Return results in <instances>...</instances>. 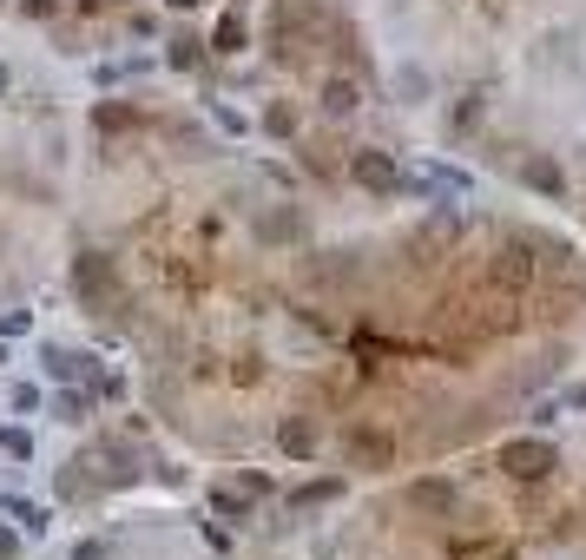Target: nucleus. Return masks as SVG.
Returning <instances> with one entry per match:
<instances>
[{"label":"nucleus","mask_w":586,"mask_h":560,"mask_svg":"<svg viewBox=\"0 0 586 560\" xmlns=\"http://www.w3.org/2000/svg\"><path fill=\"white\" fill-rule=\"evenodd\" d=\"M40 363H47L53 383H93V389H99V369H93V356H86V350H60V343H53Z\"/></svg>","instance_id":"3"},{"label":"nucleus","mask_w":586,"mask_h":560,"mask_svg":"<svg viewBox=\"0 0 586 560\" xmlns=\"http://www.w3.org/2000/svg\"><path fill=\"white\" fill-rule=\"evenodd\" d=\"M277 442H284V455H310V448H317V429L303 416H284L277 422Z\"/></svg>","instance_id":"6"},{"label":"nucleus","mask_w":586,"mask_h":560,"mask_svg":"<svg viewBox=\"0 0 586 560\" xmlns=\"http://www.w3.org/2000/svg\"><path fill=\"white\" fill-rule=\"evenodd\" d=\"M238 488H244V495H270V475H257V468H244V475H238Z\"/></svg>","instance_id":"19"},{"label":"nucleus","mask_w":586,"mask_h":560,"mask_svg":"<svg viewBox=\"0 0 586 560\" xmlns=\"http://www.w3.org/2000/svg\"><path fill=\"white\" fill-rule=\"evenodd\" d=\"M53 416H60V422H86V396H80V389L53 396Z\"/></svg>","instance_id":"12"},{"label":"nucleus","mask_w":586,"mask_h":560,"mask_svg":"<svg viewBox=\"0 0 586 560\" xmlns=\"http://www.w3.org/2000/svg\"><path fill=\"white\" fill-rule=\"evenodd\" d=\"M389 455H396V448H389V435H376V429H356V435H349V462H356V468H382Z\"/></svg>","instance_id":"5"},{"label":"nucleus","mask_w":586,"mask_h":560,"mask_svg":"<svg viewBox=\"0 0 586 560\" xmlns=\"http://www.w3.org/2000/svg\"><path fill=\"white\" fill-rule=\"evenodd\" d=\"M172 7H198V0H172Z\"/></svg>","instance_id":"24"},{"label":"nucleus","mask_w":586,"mask_h":560,"mask_svg":"<svg viewBox=\"0 0 586 560\" xmlns=\"http://www.w3.org/2000/svg\"><path fill=\"white\" fill-rule=\"evenodd\" d=\"M211 508H218L224 521H238V514L251 508V495H244V488H218V495H211Z\"/></svg>","instance_id":"11"},{"label":"nucleus","mask_w":586,"mask_h":560,"mask_svg":"<svg viewBox=\"0 0 586 560\" xmlns=\"http://www.w3.org/2000/svg\"><path fill=\"white\" fill-rule=\"evenodd\" d=\"M415 508H448V488L442 481H422V488H415Z\"/></svg>","instance_id":"16"},{"label":"nucleus","mask_w":586,"mask_h":560,"mask_svg":"<svg viewBox=\"0 0 586 560\" xmlns=\"http://www.w3.org/2000/svg\"><path fill=\"white\" fill-rule=\"evenodd\" d=\"M336 495H343V481H310V488H297V508H323Z\"/></svg>","instance_id":"10"},{"label":"nucleus","mask_w":586,"mask_h":560,"mask_svg":"<svg viewBox=\"0 0 586 560\" xmlns=\"http://www.w3.org/2000/svg\"><path fill=\"white\" fill-rule=\"evenodd\" d=\"M14 547H20V541H14L7 528H0V560H14Z\"/></svg>","instance_id":"22"},{"label":"nucleus","mask_w":586,"mask_h":560,"mask_svg":"<svg viewBox=\"0 0 586 560\" xmlns=\"http://www.w3.org/2000/svg\"><path fill=\"white\" fill-rule=\"evenodd\" d=\"M172 66H198V40H178V47H172Z\"/></svg>","instance_id":"20"},{"label":"nucleus","mask_w":586,"mask_h":560,"mask_svg":"<svg viewBox=\"0 0 586 560\" xmlns=\"http://www.w3.org/2000/svg\"><path fill=\"white\" fill-rule=\"evenodd\" d=\"M527 271H534V264H527V251H501V277H507V284H521Z\"/></svg>","instance_id":"15"},{"label":"nucleus","mask_w":586,"mask_h":560,"mask_svg":"<svg viewBox=\"0 0 586 560\" xmlns=\"http://www.w3.org/2000/svg\"><path fill=\"white\" fill-rule=\"evenodd\" d=\"M7 514H14V521H27V528H33V534L47 528V514L33 508V501H14V495H7Z\"/></svg>","instance_id":"14"},{"label":"nucleus","mask_w":586,"mask_h":560,"mask_svg":"<svg viewBox=\"0 0 586 560\" xmlns=\"http://www.w3.org/2000/svg\"><path fill=\"white\" fill-rule=\"evenodd\" d=\"M270 132H277V139H290V132H297V119H290V106H270V119H264Z\"/></svg>","instance_id":"17"},{"label":"nucleus","mask_w":586,"mask_h":560,"mask_svg":"<svg viewBox=\"0 0 586 560\" xmlns=\"http://www.w3.org/2000/svg\"><path fill=\"white\" fill-rule=\"evenodd\" d=\"M0 448H7L14 462H27V455H33V435L27 429H0Z\"/></svg>","instance_id":"13"},{"label":"nucleus","mask_w":586,"mask_h":560,"mask_svg":"<svg viewBox=\"0 0 586 560\" xmlns=\"http://www.w3.org/2000/svg\"><path fill=\"white\" fill-rule=\"evenodd\" d=\"M356 178H363L369 192H396L402 185V165L389 152H356Z\"/></svg>","instance_id":"4"},{"label":"nucleus","mask_w":586,"mask_h":560,"mask_svg":"<svg viewBox=\"0 0 586 560\" xmlns=\"http://www.w3.org/2000/svg\"><path fill=\"white\" fill-rule=\"evenodd\" d=\"M409 185L422 198H448V205H461V198H468V172H455V165H415Z\"/></svg>","instance_id":"1"},{"label":"nucleus","mask_w":586,"mask_h":560,"mask_svg":"<svg viewBox=\"0 0 586 560\" xmlns=\"http://www.w3.org/2000/svg\"><path fill=\"white\" fill-rule=\"evenodd\" d=\"M27 310H0V336H27Z\"/></svg>","instance_id":"18"},{"label":"nucleus","mask_w":586,"mask_h":560,"mask_svg":"<svg viewBox=\"0 0 586 560\" xmlns=\"http://www.w3.org/2000/svg\"><path fill=\"white\" fill-rule=\"evenodd\" d=\"M501 468H507L514 481H540L547 468H554V448L534 442V435H527V442H507V448H501Z\"/></svg>","instance_id":"2"},{"label":"nucleus","mask_w":586,"mask_h":560,"mask_svg":"<svg viewBox=\"0 0 586 560\" xmlns=\"http://www.w3.org/2000/svg\"><path fill=\"white\" fill-rule=\"evenodd\" d=\"M0 99H7V66H0Z\"/></svg>","instance_id":"23"},{"label":"nucleus","mask_w":586,"mask_h":560,"mask_svg":"<svg viewBox=\"0 0 586 560\" xmlns=\"http://www.w3.org/2000/svg\"><path fill=\"white\" fill-rule=\"evenodd\" d=\"M211 47H218V53H238V47H244V20H238V14H224L218 33H211Z\"/></svg>","instance_id":"9"},{"label":"nucleus","mask_w":586,"mask_h":560,"mask_svg":"<svg viewBox=\"0 0 586 560\" xmlns=\"http://www.w3.org/2000/svg\"><path fill=\"white\" fill-rule=\"evenodd\" d=\"M356 99H363V93H356L349 80H330V86H323V112H330V119H349V112H356Z\"/></svg>","instance_id":"7"},{"label":"nucleus","mask_w":586,"mask_h":560,"mask_svg":"<svg viewBox=\"0 0 586 560\" xmlns=\"http://www.w3.org/2000/svg\"><path fill=\"white\" fill-rule=\"evenodd\" d=\"M527 185H534V192H547V198H560V185H567V178H560L554 159H527Z\"/></svg>","instance_id":"8"},{"label":"nucleus","mask_w":586,"mask_h":560,"mask_svg":"<svg viewBox=\"0 0 586 560\" xmlns=\"http://www.w3.org/2000/svg\"><path fill=\"white\" fill-rule=\"evenodd\" d=\"M73 560H106V541H80V547H73Z\"/></svg>","instance_id":"21"}]
</instances>
